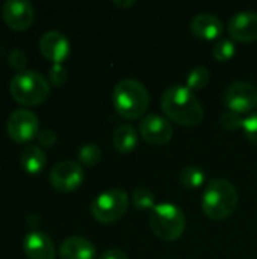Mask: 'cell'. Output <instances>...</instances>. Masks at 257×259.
I'll list each match as a JSON object with an SVG mask.
<instances>
[{
    "instance_id": "cell-7",
    "label": "cell",
    "mask_w": 257,
    "mask_h": 259,
    "mask_svg": "<svg viewBox=\"0 0 257 259\" xmlns=\"http://www.w3.org/2000/svg\"><path fill=\"white\" fill-rule=\"evenodd\" d=\"M39 132L38 117L29 109L14 111L6 121V134L15 143H29Z\"/></svg>"
},
{
    "instance_id": "cell-27",
    "label": "cell",
    "mask_w": 257,
    "mask_h": 259,
    "mask_svg": "<svg viewBox=\"0 0 257 259\" xmlns=\"http://www.w3.org/2000/svg\"><path fill=\"white\" fill-rule=\"evenodd\" d=\"M242 129H244L245 137L257 144V112L250 114L248 117L244 118V121H242Z\"/></svg>"
},
{
    "instance_id": "cell-29",
    "label": "cell",
    "mask_w": 257,
    "mask_h": 259,
    "mask_svg": "<svg viewBox=\"0 0 257 259\" xmlns=\"http://www.w3.org/2000/svg\"><path fill=\"white\" fill-rule=\"evenodd\" d=\"M98 259H127L126 252L120 250V249H109L105 253H101V256Z\"/></svg>"
},
{
    "instance_id": "cell-14",
    "label": "cell",
    "mask_w": 257,
    "mask_h": 259,
    "mask_svg": "<svg viewBox=\"0 0 257 259\" xmlns=\"http://www.w3.org/2000/svg\"><path fill=\"white\" fill-rule=\"evenodd\" d=\"M23 249L27 259H55V244L52 238L41 231H30L23 241Z\"/></svg>"
},
{
    "instance_id": "cell-21",
    "label": "cell",
    "mask_w": 257,
    "mask_h": 259,
    "mask_svg": "<svg viewBox=\"0 0 257 259\" xmlns=\"http://www.w3.org/2000/svg\"><path fill=\"white\" fill-rule=\"evenodd\" d=\"M208 80H209V70L206 67H203V65H197V67H194L188 73V76H186V87L189 90H192V91L194 90H200V88H203L208 83Z\"/></svg>"
},
{
    "instance_id": "cell-3",
    "label": "cell",
    "mask_w": 257,
    "mask_h": 259,
    "mask_svg": "<svg viewBox=\"0 0 257 259\" xmlns=\"http://www.w3.org/2000/svg\"><path fill=\"white\" fill-rule=\"evenodd\" d=\"M112 103L117 112L124 118H138L147 111L150 94L142 82L136 79H123L114 88Z\"/></svg>"
},
{
    "instance_id": "cell-10",
    "label": "cell",
    "mask_w": 257,
    "mask_h": 259,
    "mask_svg": "<svg viewBox=\"0 0 257 259\" xmlns=\"http://www.w3.org/2000/svg\"><path fill=\"white\" fill-rule=\"evenodd\" d=\"M139 134L147 143L153 146H162L171 140L173 126L167 117L148 114L139 121Z\"/></svg>"
},
{
    "instance_id": "cell-25",
    "label": "cell",
    "mask_w": 257,
    "mask_h": 259,
    "mask_svg": "<svg viewBox=\"0 0 257 259\" xmlns=\"http://www.w3.org/2000/svg\"><path fill=\"white\" fill-rule=\"evenodd\" d=\"M8 61H9L11 67H12L17 73H20V71H24V67H26V64H27V56H26V53H24L21 49H14V50L9 52Z\"/></svg>"
},
{
    "instance_id": "cell-9",
    "label": "cell",
    "mask_w": 257,
    "mask_h": 259,
    "mask_svg": "<svg viewBox=\"0 0 257 259\" xmlns=\"http://www.w3.org/2000/svg\"><path fill=\"white\" fill-rule=\"evenodd\" d=\"M83 178L85 173L82 167L74 161H62L50 171V184L61 193H71L77 190L82 185Z\"/></svg>"
},
{
    "instance_id": "cell-2",
    "label": "cell",
    "mask_w": 257,
    "mask_h": 259,
    "mask_svg": "<svg viewBox=\"0 0 257 259\" xmlns=\"http://www.w3.org/2000/svg\"><path fill=\"white\" fill-rule=\"evenodd\" d=\"M238 202L239 196L235 185L223 178L208 182L201 199L203 211L212 220H224L232 215L238 206Z\"/></svg>"
},
{
    "instance_id": "cell-28",
    "label": "cell",
    "mask_w": 257,
    "mask_h": 259,
    "mask_svg": "<svg viewBox=\"0 0 257 259\" xmlns=\"http://www.w3.org/2000/svg\"><path fill=\"white\" fill-rule=\"evenodd\" d=\"M36 138H38V143L41 146H44V147H52L58 141V137H56V134L52 129H42V131H39L38 135H36Z\"/></svg>"
},
{
    "instance_id": "cell-30",
    "label": "cell",
    "mask_w": 257,
    "mask_h": 259,
    "mask_svg": "<svg viewBox=\"0 0 257 259\" xmlns=\"http://www.w3.org/2000/svg\"><path fill=\"white\" fill-rule=\"evenodd\" d=\"M114 3L115 5H118V6H130V5H133L135 3V0H127V2H120V0H114Z\"/></svg>"
},
{
    "instance_id": "cell-11",
    "label": "cell",
    "mask_w": 257,
    "mask_h": 259,
    "mask_svg": "<svg viewBox=\"0 0 257 259\" xmlns=\"http://www.w3.org/2000/svg\"><path fill=\"white\" fill-rule=\"evenodd\" d=\"M3 20L14 30H26L35 20V9L27 0H8L2 8Z\"/></svg>"
},
{
    "instance_id": "cell-18",
    "label": "cell",
    "mask_w": 257,
    "mask_h": 259,
    "mask_svg": "<svg viewBox=\"0 0 257 259\" xmlns=\"http://www.w3.org/2000/svg\"><path fill=\"white\" fill-rule=\"evenodd\" d=\"M112 144L118 152H130L138 144V132L132 124H120L112 135Z\"/></svg>"
},
{
    "instance_id": "cell-12",
    "label": "cell",
    "mask_w": 257,
    "mask_h": 259,
    "mask_svg": "<svg viewBox=\"0 0 257 259\" xmlns=\"http://www.w3.org/2000/svg\"><path fill=\"white\" fill-rule=\"evenodd\" d=\"M39 52L53 64H62L70 55V41L62 32L48 30L39 39Z\"/></svg>"
},
{
    "instance_id": "cell-22",
    "label": "cell",
    "mask_w": 257,
    "mask_h": 259,
    "mask_svg": "<svg viewBox=\"0 0 257 259\" xmlns=\"http://www.w3.org/2000/svg\"><path fill=\"white\" fill-rule=\"evenodd\" d=\"M132 202L138 209H153L156 206V197L148 188H136L132 194Z\"/></svg>"
},
{
    "instance_id": "cell-15",
    "label": "cell",
    "mask_w": 257,
    "mask_h": 259,
    "mask_svg": "<svg viewBox=\"0 0 257 259\" xmlns=\"http://www.w3.org/2000/svg\"><path fill=\"white\" fill-rule=\"evenodd\" d=\"M61 259H95V246L85 237H68L59 247Z\"/></svg>"
},
{
    "instance_id": "cell-24",
    "label": "cell",
    "mask_w": 257,
    "mask_h": 259,
    "mask_svg": "<svg viewBox=\"0 0 257 259\" xmlns=\"http://www.w3.org/2000/svg\"><path fill=\"white\" fill-rule=\"evenodd\" d=\"M48 79H50L52 85L62 87L68 79V71L62 64H53L48 70Z\"/></svg>"
},
{
    "instance_id": "cell-4",
    "label": "cell",
    "mask_w": 257,
    "mask_h": 259,
    "mask_svg": "<svg viewBox=\"0 0 257 259\" xmlns=\"http://www.w3.org/2000/svg\"><path fill=\"white\" fill-rule=\"evenodd\" d=\"M9 91L14 100L20 105L36 106L47 100L50 94V83L41 73L35 70H24L12 77Z\"/></svg>"
},
{
    "instance_id": "cell-23",
    "label": "cell",
    "mask_w": 257,
    "mask_h": 259,
    "mask_svg": "<svg viewBox=\"0 0 257 259\" xmlns=\"http://www.w3.org/2000/svg\"><path fill=\"white\" fill-rule=\"evenodd\" d=\"M236 52V46L230 38H220L214 46V56L218 61H229Z\"/></svg>"
},
{
    "instance_id": "cell-13",
    "label": "cell",
    "mask_w": 257,
    "mask_h": 259,
    "mask_svg": "<svg viewBox=\"0 0 257 259\" xmlns=\"http://www.w3.org/2000/svg\"><path fill=\"white\" fill-rule=\"evenodd\" d=\"M229 32L233 39L254 41L257 39V12L256 11H238L229 21Z\"/></svg>"
},
{
    "instance_id": "cell-20",
    "label": "cell",
    "mask_w": 257,
    "mask_h": 259,
    "mask_svg": "<svg viewBox=\"0 0 257 259\" xmlns=\"http://www.w3.org/2000/svg\"><path fill=\"white\" fill-rule=\"evenodd\" d=\"M77 158H79V161L83 165L92 167V165H95L100 161V158H101V149L95 143H86V144H83L79 149Z\"/></svg>"
},
{
    "instance_id": "cell-8",
    "label": "cell",
    "mask_w": 257,
    "mask_h": 259,
    "mask_svg": "<svg viewBox=\"0 0 257 259\" xmlns=\"http://www.w3.org/2000/svg\"><path fill=\"white\" fill-rule=\"evenodd\" d=\"M224 102L230 111L244 114L257 105V88L247 80H236L229 85L224 94Z\"/></svg>"
},
{
    "instance_id": "cell-6",
    "label": "cell",
    "mask_w": 257,
    "mask_h": 259,
    "mask_svg": "<svg viewBox=\"0 0 257 259\" xmlns=\"http://www.w3.org/2000/svg\"><path fill=\"white\" fill-rule=\"evenodd\" d=\"M129 209V196L124 190L111 188L100 193L91 202V214L101 223H112L121 219Z\"/></svg>"
},
{
    "instance_id": "cell-16",
    "label": "cell",
    "mask_w": 257,
    "mask_h": 259,
    "mask_svg": "<svg viewBox=\"0 0 257 259\" xmlns=\"http://www.w3.org/2000/svg\"><path fill=\"white\" fill-rule=\"evenodd\" d=\"M191 30L203 39H214L223 32V21L209 12H200L191 20Z\"/></svg>"
},
{
    "instance_id": "cell-19",
    "label": "cell",
    "mask_w": 257,
    "mask_h": 259,
    "mask_svg": "<svg viewBox=\"0 0 257 259\" xmlns=\"http://www.w3.org/2000/svg\"><path fill=\"white\" fill-rule=\"evenodd\" d=\"M179 179L186 188H198L204 182V171L198 165H188L180 171Z\"/></svg>"
},
{
    "instance_id": "cell-26",
    "label": "cell",
    "mask_w": 257,
    "mask_h": 259,
    "mask_svg": "<svg viewBox=\"0 0 257 259\" xmlns=\"http://www.w3.org/2000/svg\"><path fill=\"white\" fill-rule=\"evenodd\" d=\"M220 121H221V124L226 127V129H238V127H242V118H241V114H238V112H235V111H226V112H223L221 114V117H220Z\"/></svg>"
},
{
    "instance_id": "cell-5",
    "label": "cell",
    "mask_w": 257,
    "mask_h": 259,
    "mask_svg": "<svg viewBox=\"0 0 257 259\" xmlns=\"http://www.w3.org/2000/svg\"><path fill=\"white\" fill-rule=\"evenodd\" d=\"M148 223L159 238L165 241H174L183 234L186 219L183 211L177 205L162 202L150 211Z\"/></svg>"
},
{
    "instance_id": "cell-17",
    "label": "cell",
    "mask_w": 257,
    "mask_h": 259,
    "mask_svg": "<svg viewBox=\"0 0 257 259\" xmlns=\"http://www.w3.org/2000/svg\"><path fill=\"white\" fill-rule=\"evenodd\" d=\"M45 153L41 147L38 146H27L20 158V164L23 167V170L29 175H38L42 171V168L45 167Z\"/></svg>"
},
{
    "instance_id": "cell-1",
    "label": "cell",
    "mask_w": 257,
    "mask_h": 259,
    "mask_svg": "<svg viewBox=\"0 0 257 259\" xmlns=\"http://www.w3.org/2000/svg\"><path fill=\"white\" fill-rule=\"evenodd\" d=\"M161 106L168 118L185 126L198 124L204 115L203 106L194 91L182 83H174L164 91Z\"/></svg>"
}]
</instances>
